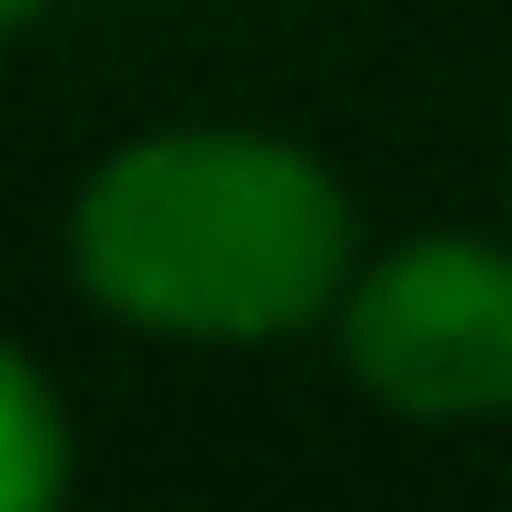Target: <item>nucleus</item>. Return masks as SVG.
I'll list each match as a JSON object with an SVG mask.
<instances>
[{
  "label": "nucleus",
  "mask_w": 512,
  "mask_h": 512,
  "mask_svg": "<svg viewBox=\"0 0 512 512\" xmlns=\"http://www.w3.org/2000/svg\"><path fill=\"white\" fill-rule=\"evenodd\" d=\"M61 482V422H51V392L0 352V512H31L51 502Z\"/></svg>",
  "instance_id": "3"
},
{
  "label": "nucleus",
  "mask_w": 512,
  "mask_h": 512,
  "mask_svg": "<svg viewBox=\"0 0 512 512\" xmlns=\"http://www.w3.org/2000/svg\"><path fill=\"white\" fill-rule=\"evenodd\" d=\"M21 11H31V0H0V31H11V21H21Z\"/></svg>",
  "instance_id": "4"
},
{
  "label": "nucleus",
  "mask_w": 512,
  "mask_h": 512,
  "mask_svg": "<svg viewBox=\"0 0 512 512\" xmlns=\"http://www.w3.org/2000/svg\"><path fill=\"white\" fill-rule=\"evenodd\" d=\"M81 272L161 332H282L342 272V191L282 141H141L81 201Z\"/></svg>",
  "instance_id": "1"
},
{
  "label": "nucleus",
  "mask_w": 512,
  "mask_h": 512,
  "mask_svg": "<svg viewBox=\"0 0 512 512\" xmlns=\"http://www.w3.org/2000/svg\"><path fill=\"white\" fill-rule=\"evenodd\" d=\"M352 372L402 412L512 402V262L482 241H412L352 302Z\"/></svg>",
  "instance_id": "2"
}]
</instances>
